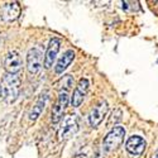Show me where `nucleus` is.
<instances>
[{
    "mask_svg": "<svg viewBox=\"0 0 158 158\" xmlns=\"http://www.w3.org/2000/svg\"><path fill=\"white\" fill-rule=\"evenodd\" d=\"M3 96L5 99L6 102L11 104L14 102L19 95V91H20V77L19 75H10L6 73L3 78Z\"/></svg>",
    "mask_w": 158,
    "mask_h": 158,
    "instance_id": "obj_1",
    "label": "nucleus"
},
{
    "mask_svg": "<svg viewBox=\"0 0 158 158\" xmlns=\"http://www.w3.org/2000/svg\"><path fill=\"white\" fill-rule=\"evenodd\" d=\"M124 137H125V129L123 127H120V125L114 127L109 131V133L106 134V137L104 138V140H102V149L106 153H110V152L115 151L123 143Z\"/></svg>",
    "mask_w": 158,
    "mask_h": 158,
    "instance_id": "obj_2",
    "label": "nucleus"
},
{
    "mask_svg": "<svg viewBox=\"0 0 158 158\" xmlns=\"http://www.w3.org/2000/svg\"><path fill=\"white\" fill-rule=\"evenodd\" d=\"M77 130H78V119H77V116L76 115H66L63 118L62 125H61L60 131H58L60 139L63 140V139L71 138L73 134L77 133Z\"/></svg>",
    "mask_w": 158,
    "mask_h": 158,
    "instance_id": "obj_3",
    "label": "nucleus"
},
{
    "mask_svg": "<svg viewBox=\"0 0 158 158\" xmlns=\"http://www.w3.org/2000/svg\"><path fill=\"white\" fill-rule=\"evenodd\" d=\"M43 55L42 52L39 51L38 48H31L28 51V55H27V67L29 73L32 75H37L39 73V71L42 70V66H43Z\"/></svg>",
    "mask_w": 158,
    "mask_h": 158,
    "instance_id": "obj_4",
    "label": "nucleus"
},
{
    "mask_svg": "<svg viewBox=\"0 0 158 158\" xmlns=\"http://www.w3.org/2000/svg\"><path fill=\"white\" fill-rule=\"evenodd\" d=\"M69 100H70L69 91H60L57 102L55 104L53 109H52V122L53 123H58L62 119L63 111L69 105Z\"/></svg>",
    "mask_w": 158,
    "mask_h": 158,
    "instance_id": "obj_5",
    "label": "nucleus"
},
{
    "mask_svg": "<svg viewBox=\"0 0 158 158\" xmlns=\"http://www.w3.org/2000/svg\"><path fill=\"white\" fill-rule=\"evenodd\" d=\"M108 113V102L105 100H100L95 106L91 109L90 114H89V123L91 127H98L102 119L105 114Z\"/></svg>",
    "mask_w": 158,
    "mask_h": 158,
    "instance_id": "obj_6",
    "label": "nucleus"
},
{
    "mask_svg": "<svg viewBox=\"0 0 158 158\" xmlns=\"http://www.w3.org/2000/svg\"><path fill=\"white\" fill-rule=\"evenodd\" d=\"M146 147H147V143L142 137L139 135H133L130 137L127 143H125V149L134 157H139L144 153L146 151Z\"/></svg>",
    "mask_w": 158,
    "mask_h": 158,
    "instance_id": "obj_7",
    "label": "nucleus"
},
{
    "mask_svg": "<svg viewBox=\"0 0 158 158\" xmlns=\"http://www.w3.org/2000/svg\"><path fill=\"white\" fill-rule=\"evenodd\" d=\"M20 14V5L17 2L5 3L0 8V15L4 22H14Z\"/></svg>",
    "mask_w": 158,
    "mask_h": 158,
    "instance_id": "obj_8",
    "label": "nucleus"
},
{
    "mask_svg": "<svg viewBox=\"0 0 158 158\" xmlns=\"http://www.w3.org/2000/svg\"><path fill=\"white\" fill-rule=\"evenodd\" d=\"M4 67H5L6 72L10 73V75H17L20 71V69H22V58L18 55V52L10 51L9 53L5 56Z\"/></svg>",
    "mask_w": 158,
    "mask_h": 158,
    "instance_id": "obj_9",
    "label": "nucleus"
},
{
    "mask_svg": "<svg viewBox=\"0 0 158 158\" xmlns=\"http://www.w3.org/2000/svg\"><path fill=\"white\" fill-rule=\"evenodd\" d=\"M87 90H89V81L86 78H81V80L78 81L76 89L73 90V94H72L71 102H72L73 108H78L82 104V101L87 94Z\"/></svg>",
    "mask_w": 158,
    "mask_h": 158,
    "instance_id": "obj_10",
    "label": "nucleus"
},
{
    "mask_svg": "<svg viewBox=\"0 0 158 158\" xmlns=\"http://www.w3.org/2000/svg\"><path fill=\"white\" fill-rule=\"evenodd\" d=\"M60 46H61V41L58 38H52L49 41V44H48L47 51H46V56H44V62H43L46 69L52 67V64H53V62L58 55Z\"/></svg>",
    "mask_w": 158,
    "mask_h": 158,
    "instance_id": "obj_11",
    "label": "nucleus"
},
{
    "mask_svg": "<svg viewBox=\"0 0 158 158\" xmlns=\"http://www.w3.org/2000/svg\"><path fill=\"white\" fill-rule=\"evenodd\" d=\"M73 58H75V52H73L72 49L66 51L61 56V58L58 60L56 67H55V72H56L57 75L63 73V71L71 64V62L73 61Z\"/></svg>",
    "mask_w": 158,
    "mask_h": 158,
    "instance_id": "obj_12",
    "label": "nucleus"
},
{
    "mask_svg": "<svg viewBox=\"0 0 158 158\" xmlns=\"http://www.w3.org/2000/svg\"><path fill=\"white\" fill-rule=\"evenodd\" d=\"M47 100H48V93H44V94H42L41 96H39V99L37 100V102L34 104V106L32 108V110L28 115L31 122L37 120V118L42 114V111L44 110L46 104H47Z\"/></svg>",
    "mask_w": 158,
    "mask_h": 158,
    "instance_id": "obj_13",
    "label": "nucleus"
},
{
    "mask_svg": "<svg viewBox=\"0 0 158 158\" xmlns=\"http://www.w3.org/2000/svg\"><path fill=\"white\" fill-rule=\"evenodd\" d=\"M72 86H73V77L71 75H66L61 77L56 82V89H58L60 91H69Z\"/></svg>",
    "mask_w": 158,
    "mask_h": 158,
    "instance_id": "obj_14",
    "label": "nucleus"
},
{
    "mask_svg": "<svg viewBox=\"0 0 158 158\" xmlns=\"http://www.w3.org/2000/svg\"><path fill=\"white\" fill-rule=\"evenodd\" d=\"M119 120H122V110L116 109L114 113H113V118H111V122L114 123H118Z\"/></svg>",
    "mask_w": 158,
    "mask_h": 158,
    "instance_id": "obj_15",
    "label": "nucleus"
},
{
    "mask_svg": "<svg viewBox=\"0 0 158 158\" xmlns=\"http://www.w3.org/2000/svg\"><path fill=\"white\" fill-rule=\"evenodd\" d=\"M153 158H158V149L156 151V153H154V156H153Z\"/></svg>",
    "mask_w": 158,
    "mask_h": 158,
    "instance_id": "obj_16",
    "label": "nucleus"
},
{
    "mask_svg": "<svg viewBox=\"0 0 158 158\" xmlns=\"http://www.w3.org/2000/svg\"><path fill=\"white\" fill-rule=\"evenodd\" d=\"M2 95H3V91H2V86H0V98H2Z\"/></svg>",
    "mask_w": 158,
    "mask_h": 158,
    "instance_id": "obj_17",
    "label": "nucleus"
}]
</instances>
